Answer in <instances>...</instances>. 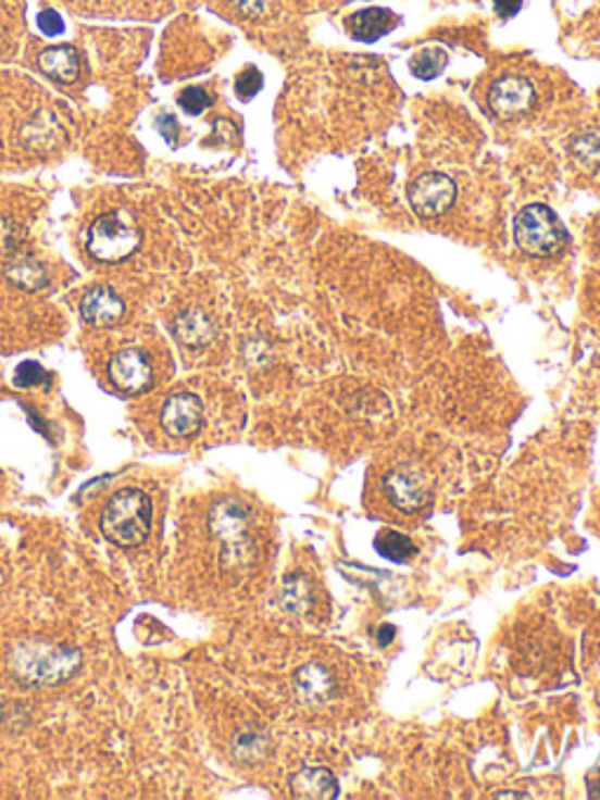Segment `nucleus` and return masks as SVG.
Masks as SVG:
<instances>
[{
  "instance_id": "nucleus-16",
  "label": "nucleus",
  "mask_w": 600,
  "mask_h": 800,
  "mask_svg": "<svg viewBox=\"0 0 600 800\" xmlns=\"http://www.w3.org/2000/svg\"><path fill=\"white\" fill-rule=\"evenodd\" d=\"M291 793L296 798H312V800H328L338 798V779L332 770L326 767H305L291 777Z\"/></svg>"
},
{
  "instance_id": "nucleus-33",
  "label": "nucleus",
  "mask_w": 600,
  "mask_h": 800,
  "mask_svg": "<svg viewBox=\"0 0 600 800\" xmlns=\"http://www.w3.org/2000/svg\"><path fill=\"white\" fill-rule=\"evenodd\" d=\"M589 793H591V798H600V782L593 784V789Z\"/></svg>"
},
{
  "instance_id": "nucleus-31",
  "label": "nucleus",
  "mask_w": 600,
  "mask_h": 800,
  "mask_svg": "<svg viewBox=\"0 0 600 800\" xmlns=\"http://www.w3.org/2000/svg\"><path fill=\"white\" fill-rule=\"evenodd\" d=\"M521 5L523 0H495V12H498L502 20H512L518 14Z\"/></svg>"
},
{
  "instance_id": "nucleus-19",
  "label": "nucleus",
  "mask_w": 600,
  "mask_h": 800,
  "mask_svg": "<svg viewBox=\"0 0 600 800\" xmlns=\"http://www.w3.org/2000/svg\"><path fill=\"white\" fill-rule=\"evenodd\" d=\"M282 609L291 615H305L312 609V587L305 575L293 573L284 580L282 595H279Z\"/></svg>"
},
{
  "instance_id": "nucleus-25",
  "label": "nucleus",
  "mask_w": 600,
  "mask_h": 800,
  "mask_svg": "<svg viewBox=\"0 0 600 800\" xmlns=\"http://www.w3.org/2000/svg\"><path fill=\"white\" fill-rule=\"evenodd\" d=\"M263 90V73L257 66H249L239 73L235 80V92L242 101H249Z\"/></svg>"
},
{
  "instance_id": "nucleus-28",
  "label": "nucleus",
  "mask_w": 600,
  "mask_h": 800,
  "mask_svg": "<svg viewBox=\"0 0 600 800\" xmlns=\"http://www.w3.org/2000/svg\"><path fill=\"white\" fill-rule=\"evenodd\" d=\"M228 3L247 20H259L273 10L275 0H228Z\"/></svg>"
},
{
  "instance_id": "nucleus-1",
  "label": "nucleus",
  "mask_w": 600,
  "mask_h": 800,
  "mask_svg": "<svg viewBox=\"0 0 600 800\" xmlns=\"http://www.w3.org/2000/svg\"><path fill=\"white\" fill-rule=\"evenodd\" d=\"M10 676L26 688H52L71 680L83 666L78 648L45 639H24L5 658Z\"/></svg>"
},
{
  "instance_id": "nucleus-13",
  "label": "nucleus",
  "mask_w": 600,
  "mask_h": 800,
  "mask_svg": "<svg viewBox=\"0 0 600 800\" xmlns=\"http://www.w3.org/2000/svg\"><path fill=\"white\" fill-rule=\"evenodd\" d=\"M293 686H296L298 698L308 704H326V702H332L338 692V684H336L334 674L317 662L300 666L293 676Z\"/></svg>"
},
{
  "instance_id": "nucleus-5",
  "label": "nucleus",
  "mask_w": 600,
  "mask_h": 800,
  "mask_svg": "<svg viewBox=\"0 0 600 800\" xmlns=\"http://www.w3.org/2000/svg\"><path fill=\"white\" fill-rule=\"evenodd\" d=\"M514 240L523 254L549 259L563 249L565 228L547 204H528L514 221Z\"/></svg>"
},
{
  "instance_id": "nucleus-15",
  "label": "nucleus",
  "mask_w": 600,
  "mask_h": 800,
  "mask_svg": "<svg viewBox=\"0 0 600 800\" xmlns=\"http://www.w3.org/2000/svg\"><path fill=\"white\" fill-rule=\"evenodd\" d=\"M38 68L50 80L71 85L80 78V54L71 46H52L38 54Z\"/></svg>"
},
{
  "instance_id": "nucleus-3",
  "label": "nucleus",
  "mask_w": 600,
  "mask_h": 800,
  "mask_svg": "<svg viewBox=\"0 0 600 800\" xmlns=\"http://www.w3.org/2000/svg\"><path fill=\"white\" fill-rule=\"evenodd\" d=\"M143 230L129 210H113L95 218L87 230L89 257L101 263H123L139 251Z\"/></svg>"
},
{
  "instance_id": "nucleus-21",
  "label": "nucleus",
  "mask_w": 600,
  "mask_h": 800,
  "mask_svg": "<svg viewBox=\"0 0 600 800\" xmlns=\"http://www.w3.org/2000/svg\"><path fill=\"white\" fill-rule=\"evenodd\" d=\"M267 751V737L261 730H239L233 739V753L237 761L242 763H257L261 761Z\"/></svg>"
},
{
  "instance_id": "nucleus-10",
  "label": "nucleus",
  "mask_w": 600,
  "mask_h": 800,
  "mask_svg": "<svg viewBox=\"0 0 600 800\" xmlns=\"http://www.w3.org/2000/svg\"><path fill=\"white\" fill-rule=\"evenodd\" d=\"M127 305L120 293L107 285L87 289L80 299V317L95 329L115 327L125 317Z\"/></svg>"
},
{
  "instance_id": "nucleus-20",
  "label": "nucleus",
  "mask_w": 600,
  "mask_h": 800,
  "mask_svg": "<svg viewBox=\"0 0 600 800\" xmlns=\"http://www.w3.org/2000/svg\"><path fill=\"white\" fill-rule=\"evenodd\" d=\"M375 550H378V554L385 557L387 561H392V564H403V561L415 557L417 547L413 545L411 538L403 536V533L383 530L378 533V538H375Z\"/></svg>"
},
{
  "instance_id": "nucleus-6",
  "label": "nucleus",
  "mask_w": 600,
  "mask_h": 800,
  "mask_svg": "<svg viewBox=\"0 0 600 800\" xmlns=\"http://www.w3.org/2000/svg\"><path fill=\"white\" fill-rule=\"evenodd\" d=\"M458 186L448 174L427 172L420 174L409 186V200L413 212L423 218H437L455 204Z\"/></svg>"
},
{
  "instance_id": "nucleus-32",
  "label": "nucleus",
  "mask_w": 600,
  "mask_h": 800,
  "mask_svg": "<svg viewBox=\"0 0 600 800\" xmlns=\"http://www.w3.org/2000/svg\"><path fill=\"white\" fill-rule=\"evenodd\" d=\"M395 627H383L380 629V643L385 646V643H389V641H392V636H395Z\"/></svg>"
},
{
  "instance_id": "nucleus-18",
  "label": "nucleus",
  "mask_w": 600,
  "mask_h": 800,
  "mask_svg": "<svg viewBox=\"0 0 600 800\" xmlns=\"http://www.w3.org/2000/svg\"><path fill=\"white\" fill-rule=\"evenodd\" d=\"M57 135H62V127L50 113H36L22 127V141L34 151H50L59 141Z\"/></svg>"
},
{
  "instance_id": "nucleus-17",
  "label": "nucleus",
  "mask_w": 600,
  "mask_h": 800,
  "mask_svg": "<svg viewBox=\"0 0 600 800\" xmlns=\"http://www.w3.org/2000/svg\"><path fill=\"white\" fill-rule=\"evenodd\" d=\"M397 26V17L389 10L368 8L359 10L348 20V28L354 40L359 42H375L387 36Z\"/></svg>"
},
{
  "instance_id": "nucleus-27",
  "label": "nucleus",
  "mask_w": 600,
  "mask_h": 800,
  "mask_svg": "<svg viewBox=\"0 0 600 800\" xmlns=\"http://www.w3.org/2000/svg\"><path fill=\"white\" fill-rule=\"evenodd\" d=\"M50 380V374L45 372V368L38 364V362H22L17 366V372H14V385L17 388H36V385H42Z\"/></svg>"
},
{
  "instance_id": "nucleus-24",
  "label": "nucleus",
  "mask_w": 600,
  "mask_h": 800,
  "mask_svg": "<svg viewBox=\"0 0 600 800\" xmlns=\"http://www.w3.org/2000/svg\"><path fill=\"white\" fill-rule=\"evenodd\" d=\"M573 155L584 162L589 167H600V135L596 132H587V135H579L573 141Z\"/></svg>"
},
{
  "instance_id": "nucleus-14",
  "label": "nucleus",
  "mask_w": 600,
  "mask_h": 800,
  "mask_svg": "<svg viewBox=\"0 0 600 800\" xmlns=\"http://www.w3.org/2000/svg\"><path fill=\"white\" fill-rule=\"evenodd\" d=\"M3 275H5V279L12 287H17V289L28 291V293L42 291V289H48V285H50L48 268H45V265L32 254L10 257V261L5 263V268H3Z\"/></svg>"
},
{
  "instance_id": "nucleus-23",
  "label": "nucleus",
  "mask_w": 600,
  "mask_h": 800,
  "mask_svg": "<svg viewBox=\"0 0 600 800\" xmlns=\"http://www.w3.org/2000/svg\"><path fill=\"white\" fill-rule=\"evenodd\" d=\"M24 228L14 218H0V254L14 257L20 254V247L24 242Z\"/></svg>"
},
{
  "instance_id": "nucleus-12",
  "label": "nucleus",
  "mask_w": 600,
  "mask_h": 800,
  "mask_svg": "<svg viewBox=\"0 0 600 800\" xmlns=\"http://www.w3.org/2000/svg\"><path fill=\"white\" fill-rule=\"evenodd\" d=\"M385 493L401 512H417L429 502L425 484L411 470H392L385 477Z\"/></svg>"
},
{
  "instance_id": "nucleus-29",
  "label": "nucleus",
  "mask_w": 600,
  "mask_h": 800,
  "mask_svg": "<svg viewBox=\"0 0 600 800\" xmlns=\"http://www.w3.org/2000/svg\"><path fill=\"white\" fill-rule=\"evenodd\" d=\"M38 28H40V32L45 34V36H50V38H54V36H62L64 32H66V24H64V20H62V14H59V12H54V10H42L40 14H38Z\"/></svg>"
},
{
  "instance_id": "nucleus-7",
  "label": "nucleus",
  "mask_w": 600,
  "mask_h": 800,
  "mask_svg": "<svg viewBox=\"0 0 600 800\" xmlns=\"http://www.w3.org/2000/svg\"><path fill=\"white\" fill-rule=\"evenodd\" d=\"M109 378L120 392L143 395L153 388V364L143 350L125 348L115 352L109 362Z\"/></svg>"
},
{
  "instance_id": "nucleus-11",
  "label": "nucleus",
  "mask_w": 600,
  "mask_h": 800,
  "mask_svg": "<svg viewBox=\"0 0 600 800\" xmlns=\"http://www.w3.org/2000/svg\"><path fill=\"white\" fill-rule=\"evenodd\" d=\"M172 334L184 348L202 350L207 346H212V340L216 338V324L207 310L188 308L174 317Z\"/></svg>"
},
{
  "instance_id": "nucleus-2",
  "label": "nucleus",
  "mask_w": 600,
  "mask_h": 800,
  "mask_svg": "<svg viewBox=\"0 0 600 800\" xmlns=\"http://www.w3.org/2000/svg\"><path fill=\"white\" fill-rule=\"evenodd\" d=\"M153 526V502L141 488H123L101 512L99 528L103 538L120 550H134L148 540Z\"/></svg>"
},
{
  "instance_id": "nucleus-30",
  "label": "nucleus",
  "mask_w": 600,
  "mask_h": 800,
  "mask_svg": "<svg viewBox=\"0 0 600 800\" xmlns=\"http://www.w3.org/2000/svg\"><path fill=\"white\" fill-rule=\"evenodd\" d=\"M155 129L160 132V137H162L164 141H170V143H176L178 132H182V127H178V123H176V117H174V115H158Z\"/></svg>"
},
{
  "instance_id": "nucleus-4",
  "label": "nucleus",
  "mask_w": 600,
  "mask_h": 800,
  "mask_svg": "<svg viewBox=\"0 0 600 800\" xmlns=\"http://www.w3.org/2000/svg\"><path fill=\"white\" fill-rule=\"evenodd\" d=\"M251 512L235 498H225L209 512V528L223 542L221 564L225 568H245L251 564L253 550L247 538Z\"/></svg>"
},
{
  "instance_id": "nucleus-9",
  "label": "nucleus",
  "mask_w": 600,
  "mask_h": 800,
  "mask_svg": "<svg viewBox=\"0 0 600 800\" xmlns=\"http://www.w3.org/2000/svg\"><path fill=\"white\" fill-rule=\"evenodd\" d=\"M488 107L502 121H512L535 107V87L523 76H502L490 85Z\"/></svg>"
},
{
  "instance_id": "nucleus-26",
  "label": "nucleus",
  "mask_w": 600,
  "mask_h": 800,
  "mask_svg": "<svg viewBox=\"0 0 600 800\" xmlns=\"http://www.w3.org/2000/svg\"><path fill=\"white\" fill-rule=\"evenodd\" d=\"M178 107H182L184 113L188 115H202L209 107H212V97H209L202 87H186V90L178 95Z\"/></svg>"
},
{
  "instance_id": "nucleus-8",
  "label": "nucleus",
  "mask_w": 600,
  "mask_h": 800,
  "mask_svg": "<svg viewBox=\"0 0 600 800\" xmlns=\"http://www.w3.org/2000/svg\"><path fill=\"white\" fill-rule=\"evenodd\" d=\"M204 423V404L198 395L192 392H176L160 411V425L167 435L186 439L198 435Z\"/></svg>"
},
{
  "instance_id": "nucleus-22",
  "label": "nucleus",
  "mask_w": 600,
  "mask_h": 800,
  "mask_svg": "<svg viewBox=\"0 0 600 800\" xmlns=\"http://www.w3.org/2000/svg\"><path fill=\"white\" fill-rule=\"evenodd\" d=\"M448 66V54L441 48H425L411 59V73L417 80L439 78Z\"/></svg>"
}]
</instances>
